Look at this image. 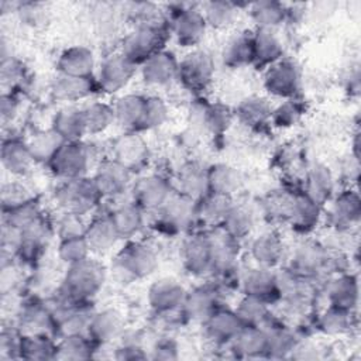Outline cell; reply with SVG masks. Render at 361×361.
<instances>
[{"label":"cell","mask_w":361,"mask_h":361,"mask_svg":"<svg viewBox=\"0 0 361 361\" xmlns=\"http://www.w3.org/2000/svg\"><path fill=\"white\" fill-rule=\"evenodd\" d=\"M157 265V255L148 245L130 243L116 255L111 268L118 281L131 282L151 275Z\"/></svg>","instance_id":"6da1fadb"},{"label":"cell","mask_w":361,"mask_h":361,"mask_svg":"<svg viewBox=\"0 0 361 361\" xmlns=\"http://www.w3.org/2000/svg\"><path fill=\"white\" fill-rule=\"evenodd\" d=\"M103 268L97 262L83 259L71 265L63 281V290L68 298L82 300L93 296L103 285Z\"/></svg>","instance_id":"7a4b0ae2"},{"label":"cell","mask_w":361,"mask_h":361,"mask_svg":"<svg viewBox=\"0 0 361 361\" xmlns=\"http://www.w3.org/2000/svg\"><path fill=\"white\" fill-rule=\"evenodd\" d=\"M100 196L94 180L86 176L68 179L56 192V199L66 213L78 216L93 209Z\"/></svg>","instance_id":"3957f363"},{"label":"cell","mask_w":361,"mask_h":361,"mask_svg":"<svg viewBox=\"0 0 361 361\" xmlns=\"http://www.w3.org/2000/svg\"><path fill=\"white\" fill-rule=\"evenodd\" d=\"M164 32L151 24H142L134 28L123 41L121 54L133 63L145 62L148 58L162 51Z\"/></svg>","instance_id":"277c9868"},{"label":"cell","mask_w":361,"mask_h":361,"mask_svg":"<svg viewBox=\"0 0 361 361\" xmlns=\"http://www.w3.org/2000/svg\"><path fill=\"white\" fill-rule=\"evenodd\" d=\"M55 175L68 179L85 176L89 164L90 152L85 144L78 141H65L48 162Z\"/></svg>","instance_id":"5b68a950"},{"label":"cell","mask_w":361,"mask_h":361,"mask_svg":"<svg viewBox=\"0 0 361 361\" xmlns=\"http://www.w3.org/2000/svg\"><path fill=\"white\" fill-rule=\"evenodd\" d=\"M214 65L204 51H193L178 66L179 80L190 90L199 92L209 86L213 79Z\"/></svg>","instance_id":"8992f818"},{"label":"cell","mask_w":361,"mask_h":361,"mask_svg":"<svg viewBox=\"0 0 361 361\" xmlns=\"http://www.w3.org/2000/svg\"><path fill=\"white\" fill-rule=\"evenodd\" d=\"M135 63L123 54H113L103 59L99 68V83L104 92L114 93L123 89L133 78Z\"/></svg>","instance_id":"52a82bcc"},{"label":"cell","mask_w":361,"mask_h":361,"mask_svg":"<svg viewBox=\"0 0 361 361\" xmlns=\"http://www.w3.org/2000/svg\"><path fill=\"white\" fill-rule=\"evenodd\" d=\"M264 85L275 96L292 97L300 86L299 69L290 61H278L267 71Z\"/></svg>","instance_id":"ba28073f"},{"label":"cell","mask_w":361,"mask_h":361,"mask_svg":"<svg viewBox=\"0 0 361 361\" xmlns=\"http://www.w3.org/2000/svg\"><path fill=\"white\" fill-rule=\"evenodd\" d=\"M185 265L195 275H206L214 271L213 243L212 237L195 235L190 237L183 248Z\"/></svg>","instance_id":"9c48e42d"},{"label":"cell","mask_w":361,"mask_h":361,"mask_svg":"<svg viewBox=\"0 0 361 361\" xmlns=\"http://www.w3.org/2000/svg\"><path fill=\"white\" fill-rule=\"evenodd\" d=\"M171 196V185L157 175L140 179L134 188V200L144 209H161Z\"/></svg>","instance_id":"30bf717a"},{"label":"cell","mask_w":361,"mask_h":361,"mask_svg":"<svg viewBox=\"0 0 361 361\" xmlns=\"http://www.w3.org/2000/svg\"><path fill=\"white\" fill-rule=\"evenodd\" d=\"M148 159V145L137 134H126L114 144V161L127 171H135L144 166Z\"/></svg>","instance_id":"8fae6325"},{"label":"cell","mask_w":361,"mask_h":361,"mask_svg":"<svg viewBox=\"0 0 361 361\" xmlns=\"http://www.w3.org/2000/svg\"><path fill=\"white\" fill-rule=\"evenodd\" d=\"M178 66L175 56L168 51H159L142 63V79L147 85L162 86L178 76Z\"/></svg>","instance_id":"7c38bea8"},{"label":"cell","mask_w":361,"mask_h":361,"mask_svg":"<svg viewBox=\"0 0 361 361\" xmlns=\"http://www.w3.org/2000/svg\"><path fill=\"white\" fill-rule=\"evenodd\" d=\"M130 171H127L117 161H104L99 165L94 173V183L102 196H117L123 193L128 183Z\"/></svg>","instance_id":"4fadbf2b"},{"label":"cell","mask_w":361,"mask_h":361,"mask_svg":"<svg viewBox=\"0 0 361 361\" xmlns=\"http://www.w3.org/2000/svg\"><path fill=\"white\" fill-rule=\"evenodd\" d=\"M206 20L197 10H182L173 20V34L183 47L196 45L204 35Z\"/></svg>","instance_id":"5bb4252c"},{"label":"cell","mask_w":361,"mask_h":361,"mask_svg":"<svg viewBox=\"0 0 361 361\" xmlns=\"http://www.w3.org/2000/svg\"><path fill=\"white\" fill-rule=\"evenodd\" d=\"M162 221L173 230H185L188 228L197 213V207L195 200L185 196H171L168 202L161 207Z\"/></svg>","instance_id":"9a60e30c"},{"label":"cell","mask_w":361,"mask_h":361,"mask_svg":"<svg viewBox=\"0 0 361 361\" xmlns=\"http://www.w3.org/2000/svg\"><path fill=\"white\" fill-rule=\"evenodd\" d=\"M186 292L180 283L173 279L157 281L148 292L149 305L157 312H171L183 305Z\"/></svg>","instance_id":"2e32d148"},{"label":"cell","mask_w":361,"mask_h":361,"mask_svg":"<svg viewBox=\"0 0 361 361\" xmlns=\"http://www.w3.org/2000/svg\"><path fill=\"white\" fill-rule=\"evenodd\" d=\"M94 56L86 47H71L65 49L58 59V69L63 75L89 78L93 72Z\"/></svg>","instance_id":"e0dca14e"},{"label":"cell","mask_w":361,"mask_h":361,"mask_svg":"<svg viewBox=\"0 0 361 361\" xmlns=\"http://www.w3.org/2000/svg\"><path fill=\"white\" fill-rule=\"evenodd\" d=\"M252 62L258 66H267L278 62L283 52L279 38L272 32L271 28H258L257 32L252 34Z\"/></svg>","instance_id":"ac0fdd59"},{"label":"cell","mask_w":361,"mask_h":361,"mask_svg":"<svg viewBox=\"0 0 361 361\" xmlns=\"http://www.w3.org/2000/svg\"><path fill=\"white\" fill-rule=\"evenodd\" d=\"M85 238L89 244L90 251L104 252L110 250L116 241L120 238L116 226L110 216L99 217L93 220L85 231Z\"/></svg>","instance_id":"d6986e66"},{"label":"cell","mask_w":361,"mask_h":361,"mask_svg":"<svg viewBox=\"0 0 361 361\" xmlns=\"http://www.w3.org/2000/svg\"><path fill=\"white\" fill-rule=\"evenodd\" d=\"M207 333L216 341H231L244 326L235 312L216 309L206 320Z\"/></svg>","instance_id":"ffe728a7"},{"label":"cell","mask_w":361,"mask_h":361,"mask_svg":"<svg viewBox=\"0 0 361 361\" xmlns=\"http://www.w3.org/2000/svg\"><path fill=\"white\" fill-rule=\"evenodd\" d=\"M123 329V317L114 309H104L92 314L87 330L90 336L100 341L107 343L117 337Z\"/></svg>","instance_id":"44dd1931"},{"label":"cell","mask_w":361,"mask_h":361,"mask_svg":"<svg viewBox=\"0 0 361 361\" xmlns=\"http://www.w3.org/2000/svg\"><path fill=\"white\" fill-rule=\"evenodd\" d=\"M52 94L58 100L73 102L83 99L92 93L93 83L89 78L69 76L59 73L52 82Z\"/></svg>","instance_id":"7402d4cb"},{"label":"cell","mask_w":361,"mask_h":361,"mask_svg":"<svg viewBox=\"0 0 361 361\" xmlns=\"http://www.w3.org/2000/svg\"><path fill=\"white\" fill-rule=\"evenodd\" d=\"M178 182L180 193L193 200L204 197L209 192L207 171L197 164L185 165L179 172Z\"/></svg>","instance_id":"603a6c76"},{"label":"cell","mask_w":361,"mask_h":361,"mask_svg":"<svg viewBox=\"0 0 361 361\" xmlns=\"http://www.w3.org/2000/svg\"><path fill=\"white\" fill-rule=\"evenodd\" d=\"M52 128L65 141H78L86 133L83 110L76 107H65L54 117Z\"/></svg>","instance_id":"cb8c5ba5"},{"label":"cell","mask_w":361,"mask_h":361,"mask_svg":"<svg viewBox=\"0 0 361 361\" xmlns=\"http://www.w3.org/2000/svg\"><path fill=\"white\" fill-rule=\"evenodd\" d=\"M145 97L138 94H126L116 103L114 116L116 121L127 130H140L144 114Z\"/></svg>","instance_id":"d4e9b609"},{"label":"cell","mask_w":361,"mask_h":361,"mask_svg":"<svg viewBox=\"0 0 361 361\" xmlns=\"http://www.w3.org/2000/svg\"><path fill=\"white\" fill-rule=\"evenodd\" d=\"M231 341L234 350L243 357H257L267 353V333L258 326H243Z\"/></svg>","instance_id":"484cf974"},{"label":"cell","mask_w":361,"mask_h":361,"mask_svg":"<svg viewBox=\"0 0 361 361\" xmlns=\"http://www.w3.org/2000/svg\"><path fill=\"white\" fill-rule=\"evenodd\" d=\"M288 217L295 228L307 231L313 228L319 220V204L306 195L298 196L288 206Z\"/></svg>","instance_id":"4316f807"},{"label":"cell","mask_w":361,"mask_h":361,"mask_svg":"<svg viewBox=\"0 0 361 361\" xmlns=\"http://www.w3.org/2000/svg\"><path fill=\"white\" fill-rule=\"evenodd\" d=\"M243 286L245 295L264 300L265 298L276 292L278 281L276 276L268 268L262 267L250 271L243 281Z\"/></svg>","instance_id":"83f0119b"},{"label":"cell","mask_w":361,"mask_h":361,"mask_svg":"<svg viewBox=\"0 0 361 361\" xmlns=\"http://www.w3.org/2000/svg\"><path fill=\"white\" fill-rule=\"evenodd\" d=\"M251 252L261 267L271 268L281 261L283 245L282 241L275 234L267 233L255 238L251 247Z\"/></svg>","instance_id":"f1b7e54d"},{"label":"cell","mask_w":361,"mask_h":361,"mask_svg":"<svg viewBox=\"0 0 361 361\" xmlns=\"http://www.w3.org/2000/svg\"><path fill=\"white\" fill-rule=\"evenodd\" d=\"M31 152L27 144H23L17 140L6 141L1 147V162L4 168L11 173H24L31 162H32Z\"/></svg>","instance_id":"f546056e"},{"label":"cell","mask_w":361,"mask_h":361,"mask_svg":"<svg viewBox=\"0 0 361 361\" xmlns=\"http://www.w3.org/2000/svg\"><path fill=\"white\" fill-rule=\"evenodd\" d=\"M224 63L228 66H243L251 63L254 59V45H252V35L248 32H241L233 37L223 52Z\"/></svg>","instance_id":"4dcf8cb0"},{"label":"cell","mask_w":361,"mask_h":361,"mask_svg":"<svg viewBox=\"0 0 361 361\" xmlns=\"http://www.w3.org/2000/svg\"><path fill=\"white\" fill-rule=\"evenodd\" d=\"M216 295L213 290L206 288L195 289L190 293H186L183 306L188 316L196 320H207L210 314L216 310Z\"/></svg>","instance_id":"1f68e13d"},{"label":"cell","mask_w":361,"mask_h":361,"mask_svg":"<svg viewBox=\"0 0 361 361\" xmlns=\"http://www.w3.org/2000/svg\"><path fill=\"white\" fill-rule=\"evenodd\" d=\"M63 142L65 140L54 128H51L48 131L35 134L27 145L34 161L49 162Z\"/></svg>","instance_id":"d6a6232c"},{"label":"cell","mask_w":361,"mask_h":361,"mask_svg":"<svg viewBox=\"0 0 361 361\" xmlns=\"http://www.w3.org/2000/svg\"><path fill=\"white\" fill-rule=\"evenodd\" d=\"M120 237H130L135 234L142 224L141 207L134 203H123L110 214Z\"/></svg>","instance_id":"836d02e7"},{"label":"cell","mask_w":361,"mask_h":361,"mask_svg":"<svg viewBox=\"0 0 361 361\" xmlns=\"http://www.w3.org/2000/svg\"><path fill=\"white\" fill-rule=\"evenodd\" d=\"M333 190V178L326 166L316 165L307 173L306 196L314 203L322 204L326 202Z\"/></svg>","instance_id":"e575fe53"},{"label":"cell","mask_w":361,"mask_h":361,"mask_svg":"<svg viewBox=\"0 0 361 361\" xmlns=\"http://www.w3.org/2000/svg\"><path fill=\"white\" fill-rule=\"evenodd\" d=\"M209 179V190L212 193L230 196L240 185L238 172L228 165H216L207 171Z\"/></svg>","instance_id":"d590c367"},{"label":"cell","mask_w":361,"mask_h":361,"mask_svg":"<svg viewBox=\"0 0 361 361\" xmlns=\"http://www.w3.org/2000/svg\"><path fill=\"white\" fill-rule=\"evenodd\" d=\"M20 353L27 360H49L56 357V345L45 334H28L20 341Z\"/></svg>","instance_id":"8d00e7d4"},{"label":"cell","mask_w":361,"mask_h":361,"mask_svg":"<svg viewBox=\"0 0 361 361\" xmlns=\"http://www.w3.org/2000/svg\"><path fill=\"white\" fill-rule=\"evenodd\" d=\"M331 306L340 307L343 310H350L355 306L358 298L357 282L353 276H341L336 279L329 290Z\"/></svg>","instance_id":"74e56055"},{"label":"cell","mask_w":361,"mask_h":361,"mask_svg":"<svg viewBox=\"0 0 361 361\" xmlns=\"http://www.w3.org/2000/svg\"><path fill=\"white\" fill-rule=\"evenodd\" d=\"M221 224L224 227V231L230 237L237 240L250 234L254 226V217L251 212L244 206H231Z\"/></svg>","instance_id":"f35d334b"},{"label":"cell","mask_w":361,"mask_h":361,"mask_svg":"<svg viewBox=\"0 0 361 361\" xmlns=\"http://www.w3.org/2000/svg\"><path fill=\"white\" fill-rule=\"evenodd\" d=\"M86 133L97 134L109 128L114 121V109L104 103H92L83 109Z\"/></svg>","instance_id":"ab89813d"},{"label":"cell","mask_w":361,"mask_h":361,"mask_svg":"<svg viewBox=\"0 0 361 361\" xmlns=\"http://www.w3.org/2000/svg\"><path fill=\"white\" fill-rule=\"evenodd\" d=\"M237 114L243 123L257 126L271 117L272 109L268 100L264 97H248L240 103Z\"/></svg>","instance_id":"60d3db41"},{"label":"cell","mask_w":361,"mask_h":361,"mask_svg":"<svg viewBox=\"0 0 361 361\" xmlns=\"http://www.w3.org/2000/svg\"><path fill=\"white\" fill-rule=\"evenodd\" d=\"M231 206L233 204L230 202V196L210 193L203 197L199 213L204 221L210 224H217V223H223Z\"/></svg>","instance_id":"b9f144b4"},{"label":"cell","mask_w":361,"mask_h":361,"mask_svg":"<svg viewBox=\"0 0 361 361\" xmlns=\"http://www.w3.org/2000/svg\"><path fill=\"white\" fill-rule=\"evenodd\" d=\"M361 213V204L358 195L354 192L341 193L333 204V217L338 224H353L358 221Z\"/></svg>","instance_id":"7bdbcfd3"},{"label":"cell","mask_w":361,"mask_h":361,"mask_svg":"<svg viewBox=\"0 0 361 361\" xmlns=\"http://www.w3.org/2000/svg\"><path fill=\"white\" fill-rule=\"evenodd\" d=\"M92 357L90 345L82 334H69L56 345V357L59 360H83Z\"/></svg>","instance_id":"ee69618b"},{"label":"cell","mask_w":361,"mask_h":361,"mask_svg":"<svg viewBox=\"0 0 361 361\" xmlns=\"http://www.w3.org/2000/svg\"><path fill=\"white\" fill-rule=\"evenodd\" d=\"M235 313L244 326H259L267 319L268 309L262 299L247 295L240 302Z\"/></svg>","instance_id":"f6af8a7d"},{"label":"cell","mask_w":361,"mask_h":361,"mask_svg":"<svg viewBox=\"0 0 361 361\" xmlns=\"http://www.w3.org/2000/svg\"><path fill=\"white\" fill-rule=\"evenodd\" d=\"M283 7L276 1H259L252 6L251 14L259 28H272L283 18Z\"/></svg>","instance_id":"bcb514c9"},{"label":"cell","mask_w":361,"mask_h":361,"mask_svg":"<svg viewBox=\"0 0 361 361\" xmlns=\"http://www.w3.org/2000/svg\"><path fill=\"white\" fill-rule=\"evenodd\" d=\"M168 118V107L165 102L157 96L145 97L144 114L140 130H149L162 126Z\"/></svg>","instance_id":"7dc6e473"},{"label":"cell","mask_w":361,"mask_h":361,"mask_svg":"<svg viewBox=\"0 0 361 361\" xmlns=\"http://www.w3.org/2000/svg\"><path fill=\"white\" fill-rule=\"evenodd\" d=\"M90 248L85 235L63 238L59 245V257L63 262L73 265L83 259H87Z\"/></svg>","instance_id":"c3c4849f"},{"label":"cell","mask_w":361,"mask_h":361,"mask_svg":"<svg viewBox=\"0 0 361 361\" xmlns=\"http://www.w3.org/2000/svg\"><path fill=\"white\" fill-rule=\"evenodd\" d=\"M267 333V353L272 357H285L295 350V337L285 329H274Z\"/></svg>","instance_id":"681fc988"},{"label":"cell","mask_w":361,"mask_h":361,"mask_svg":"<svg viewBox=\"0 0 361 361\" xmlns=\"http://www.w3.org/2000/svg\"><path fill=\"white\" fill-rule=\"evenodd\" d=\"M92 314L83 309H68L61 313L59 317V329L65 336L69 334H82L85 329H87Z\"/></svg>","instance_id":"f907efd6"},{"label":"cell","mask_w":361,"mask_h":361,"mask_svg":"<svg viewBox=\"0 0 361 361\" xmlns=\"http://www.w3.org/2000/svg\"><path fill=\"white\" fill-rule=\"evenodd\" d=\"M39 219V210L37 203L31 199L17 207L8 210V227L23 230L35 220Z\"/></svg>","instance_id":"816d5d0a"},{"label":"cell","mask_w":361,"mask_h":361,"mask_svg":"<svg viewBox=\"0 0 361 361\" xmlns=\"http://www.w3.org/2000/svg\"><path fill=\"white\" fill-rule=\"evenodd\" d=\"M323 262V252L319 247L306 244L298 248L295 252L293 264L296 269L303 271V272H313L316 271Z\"/></svg>","instance_id":"f5cc1de1"},{"label":"cell","mask_w":361,"mask_h":361,"mask_svg":"<svg viewBox=\"0 0 361 361\" xmlns=\"http://www.w3.org/2000/svg\"><path fill=\"white\" fill-rule=\"evenodd\" d=\"M235 17V10L230 3L212 1L206 6L204 20L214 27H226Z\"/></svg>","instance_id":"db71d44e"},{"label":"cell","mask_w":361,"mask_h":361,"mask_svg":"<svg viewBox=\"0 0 361 361\" xmlns=\"http://www.w3.org/2000/svg\"><path fill=\"white\" fill-rule=\"evenodd\" d=\"M200 118L204 123V126L209 127L212 131H221L230 123V113L226 107L220 104H213L203 109Z\"/></svg>","instance_id":"11a10c76"},{"label":"cell","mask_w":361,"mask_h":361,"mask_svg":"<svg viewBox=\"0 0 361 361\" xmlns=\"http://www.w3.org/2000/svg\"><path fill=\"white\" fill-rule=\"evenodd\" d=\"M322 329L326 333L330 334H336V333H341L347 329L348 326V316H347V310H343L340 307L331 306L323 316H322V322H320Z\"/></svg>","instance_id":"9f6ffc18"},{"label":"cell","mask_w":361,"mask_h":361,"mask_svg":"<svg viewBox=\"0 0 361 361\" xmlns=\"http://www.w3.org/2000/svg\"><path fill=\"white\" fill-rule=\"evenodd\" d=\"M21 324L25 326L30 334H42V329L49 324V314L38 306L30 307L21 316Z\"/></svg>","instance_id":"6f0895ef"},{"label":"cell","mask_w":361,"mask_h":361,"mask_svg":"<svg viewBox=\"0 0 361 361\" xmlns=\"http://www.w3.org/2000/svg\"><path fill=\"white\" fill-rule=\"evenodd\" d=\"M31 200V197L27 195V190L18 185H6L3 188V192H1V202H3V206L8 210H11L13 207H17L25 202Z\"/></svg>","instance_id":"680465c9"},{"label":"cell","mask_w":361,"mask_h":361,"mask_svg":"<svg viewBox=\"0 0 361 361\" xmlns=\"http://www.w3.org/2000/svg\"><path fill=\"white\" fill-rule=\"evenodd\" d=\"M299 114L300 111L296 107V104L288 102L279 106L276 110H274L271 116L274 117V121L276 126H292L299 118Z\"/></svg>","instance_id":"91938a15"},{"label":"cell","mask_w":361,"mask_h":361,"mask_svg":"<svg viewBox=\"0 0 361 361\" xmlns=\"http://www.w3.org/2000/svg\"><path fill=\"white\" fill-rule=\"evenodd\" d=\"M61 228L59 233L63 238H69V237H78V235H85L86 227H82V223L79 220L78 214H72V213H66V216L63 217V220L61 221Z\"/></svg>","instance_id":"94428289"},{"label":"cell","mask_w":361,"mask_h":361,"mask_svg":"<svg viewBox=\"0 0 361 361\" xmlns=\"http://www.w3.org/2000/svg\"><path fill=\"white\" fill-rule=\"evenodd\" d=\"M154 358L158 360H175L178 358V348L172 341H162L154 350Z\"/></svg>","instance_id":"6125c7cd"},{"label":"cell","mask_w":361,"mask_h":361,"mask_svg":"<svg viewBox=\"0 0 361 361\" xmlns=\"http://www.w3.org/2000/svg\"><path fill=\"white\" fill-rule=\"evenodd\" d=\"M145 357L147 355L144 354V351L138 345H135V344L123 345L116 353V358L117 360H141V358H145Z\"/></svg>","instance_id":"be15d7a7"},{"label":"cell","mask_w":361,"mask_h":361,"mask_svg":"<svg viewBox=\"0 0 361 361\" xmlns=\"http://www.w3.org/2000/svg\"><path fill=\"white\" fill-rule=\"evenodd\" d=\"M16 110H17L16 102L10 96H3L1 97V116H3V118L4 120L7 117L11 118L16 114Z\"/></svg>","instance_id":"e7e4bbea"}]
</instances>
